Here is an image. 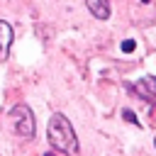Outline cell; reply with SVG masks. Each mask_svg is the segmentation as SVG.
I'll return each instance as SVG.
<instances>
[{
	"instance_id": "cell-1",
	"label": "cell",
	"mask_w": 156,
	"mask_h": 156,
	"mask_svg": "<svg viewBox=\"0 0 156 156\" xmlns=\"http://www.w3.org/2000/svg\"><path fill=\"white\" fill-rule=\"evenodd\" d=\"M46 136H49V144H51L54 149H58V151H63V154H68V156H78L76 132H73L71 122H68L61 112H56V115L49 119V124H46Z\"/></svg>"
},
{
	"instance_id": "cell-2",
	"label": "cell",
	"mask_w": 156,
	"mask_h": 156,
	"mask_svg": "<svg viewBox=\"0 0 156 156\" xmlns=\"http://www.w3.org/2000/svg\"><path fill=\"white\" fill-rule=\"evenodd\" d=\"M10 117H12L15 132L22 139H32L34 136V115H32V110L27 105H15L12 112H10Z\"/></svg>"
},
{
	"instance_id": "cell-3",
	"label": "cell",
	"mask_w": 156,
	"mask_h": 156,
	"mask_svg": "<svg viewBox=\"0 0 156 156\" xmlns=\"http://www.w3.org/2000/svg\"><path fill=\"white\" fill-rule=\"evenodd\" d=\"M134 90L146 100V102H154L156 100V78H151V76H144L141 80H136V85H134Z\"/></svg>"
},
{
	"instance_id": "cell-4",
	"label": "cell",
	"mask_w": 156,
	"mask_h": 156,
	"mask_svg": "<svg viewBox=\"0 0 156 156\" xmlns=\"http://www.w3.org/2000/svg\"><path fill=\"white\" fill-rule=\"evenodd\" d=\"M10 46H12V27H10L7 22L0 20V61L7 58Z\"/></svg>"
},
{
	"instance_id": "cell-5",
	"label": "cell",
	"mask_w": 156,
	"mask_h": 156,
	"mask_svg": "<svg viewBox=\"0 0 156 156\" xmlns=\"http://www.w3.org/2000/svg\"><path fill=\"white\" fill-rule=\"evenodd\" d=\"M88 10L93 12V17L98 20H107L110 17V0H85Z\"/></svg>"
},
{
	"instance_id": "cell-6",
	"label": "cell",
	"mask_w": 156,
	"mask_h": 156,
	"mask_svg": "<svg viewBox=\"0 0 156 156\" xmlns=\"http://www.w3.org/2000/svg\"><path fill=\"white\" fill-rule=\"evenodd\" d=\"M122 117H124L129 124H136V127H139V119H136V115H134L132 110H122Z\"/></svg>"
},
{
	"instance_id": "cell-7",
	"label": "cell",
	"mask_w": 156,
	"mask_h": 156,
	"mask_svg": "<svg viewBox=\"0 0 156 156\" xmlns=\"http://www.w3.org/2000/svg\"><path fill=\"white\" fill-rule=\"evenodd\" d=\"M122 51H124V54L134 51V41H132V39H124V41H122Z\"/></svg>"
},
{
	"instance_id": "cell-8",
	"label": "cell",
	"mask_w": 156,
	"mask_h": 156,
	"mask_svg": "<svg viewBox=\"0 0 156 156\" xmlns=\"http://www.w3.org/2000/svg\"><path fill=\"white\" fill-rule=\"evenodd\" d=\"M44 156H56V154H44Z\"/></svg>"
},
{
	"instance_id": "cell-9",
	"label": "cell",
	"mask_w": 156,
	"mask_h": 156,
	"mask_svg": "<svg viewBox=\"0 0 156 156\" xmlns=\"http://www.w3.org/2000/svg\"><path fill=\"white\" fill-rule=\"evenodd\" d=\"M139 2H149V0H139Z\"/></svg>"
}]
</instances>
